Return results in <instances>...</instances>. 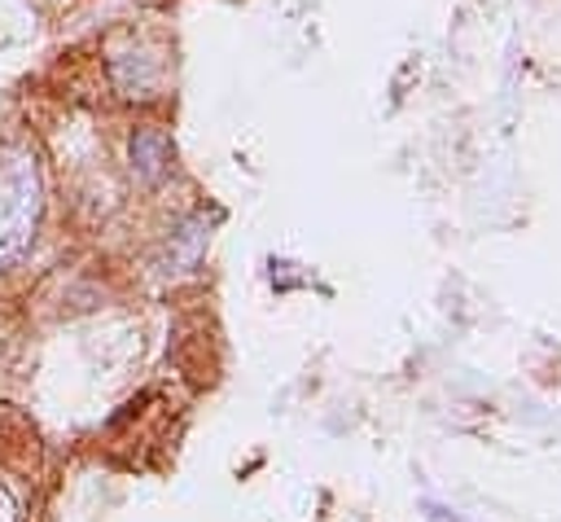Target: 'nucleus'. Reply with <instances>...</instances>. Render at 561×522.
<instances>
[{"label":"nucleus","mask_w":561,"mask_h":522,"mask_svg":"<svg viewBox=\"0 0 561 522\" xmlns=\"http://www.w3.org/2000/svg\"><path fill=\"white\" fill-rule=\"evenodd\" d=\"M39 219V171L31 154H9L4 162V215H0V259L18 254Z\"/></svg>","instance_id":"nucleus-1"},{"label":"nucleus","mask_w":561,"mask_h":522,"mask_svg":"<svg viewBox=\"0 0 561 522\" xmlns=\"http://www.w3.org/2000/svg\"><path fill=\"white\" fill-rule=\"evenodd\" d=\"M0 522H18V509H13V496L0 487Z\"/></svg>","instance_id":"nucleus-2"}]
</instances>
